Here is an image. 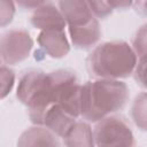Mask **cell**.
Here are the masks:
<instances>
[{
  "instance_id": "obj_7",
  "label": "cell",
  "mask_w": 147,
  "mask_h": 147,
  "mask_svg": "<svg viewBox=\"0 0 147 147\" xmlns=\"http://www.w3.org/2000/svg\"><path fill=\"white\" fill-rule=\"evenodd\" d=\"M59 8L67 22L68 29L82 28L95 20L88 2L84 0H64L57 2Z\"/></svg>"
},
{
  "instance_id": "obj_16",
  "label": "cell",
  "mask_w": 147,
  "mask_h": 147,
  "mask_svg": "<svg viewBox=\"0 0 147 147\" xmlns=\"http://www.w3.org/2000/svg\"><path fill=\"white\" fill-rule=\"evenodd\" d=\"M15 82V75L11 69L6 65H1V98L3 99L13 88Z\"/></svg>"
},
{
  "instance_id": "obj_19",
  "label": "cell",
  "mask_w": 147,
  "mask_h": 147,
  "mask_svg": "<svg viewBox=\"0 0 147 147\" xmlns=\"http://www.w3.org/2000/svg\"><path fill=\"white\" fill-rule=\"evenodd\" d=\"M15 14V5L13 1H7V0H1L0 1V21H1V26L7 25L8 23L11 22L13 16Z\"/></svg>"
},
{
  "instance_id": "obj_2",
  "label": "cell",
  "mask_w": 147,
  "mask_h": 147,
  "mask_svg": "<svg viewBox=\"0 0 147 147\" xmlns=\"http://www.w3.org/2000/svg\"><path fill=\"white\" fill-rule=\"evenodd\" d=\"M87 62L95 77L118 80L131 76L138 61L136 52L126 41L114 40L96 46Z\"/></svg>"
},
{
  "instance_id": "obj_8",
  "label": "cell",
  "mask_w": 147,
  "mask_h": 147,
  "mask_svg": "<svg viewBox=\"0 0 147 147\" xmlns=\"http://www.w3.org/2000/svg\"><path fill=\"white\" fill-rule=\"evenodd\" d=\"M31 23L34 28L41 31L64 30L67 22L60 10L53 2H42L34 9L31 16Z\"/></svg>"
},
{
  "instance_id": "obj_17",
  "label": "cell",
  "mask_w": 147,
  "mask_h": 147,
  "mask_svg": "<svg viewBox=\"0 0 147 147\" xmlns=\"http://www.w3.org/2000/svg\"><path fill=\"white\" fill-rule=\"evenodd\" d=\"M87 2L92 14L95 17L105 18L113 13L114 8L110 6L109 1H87Z\"/></svg>"
},
{
  "instance_id": "obj_10",
  "label": "cell",
  "mask_w": 147,
  "mask_h": 147,
  "mask_svg": "<svg viewBox=\"0 0 147 147\" xmlns=\"http://www.w3.org/2000/svg\"><path fill=\"white\" fill-rule=\"evenodd\" d=\"M75 123L76 118L74 116L64 111L59 105H53L45 113L42 125L52 131L55 136L64 138Z\"/></svg>"
},
{
  "instance_id": "obj_3",
  "label": "cell",
  "mask_w": 147,
  "mask_h": 147,
  "mask_svg": "<svg viewBox=\"0 0 147 147\" xmlns=\"http://www.w3.org/2000/svg\"><path fill=\"white\" fill-rule=\"evenodd\" d=\"M17 99L29 108V117L36 125H42L47 109L53 106L52 80L49 72L29 71L22 76L16 90Z\"/></svg>"
},
{
  "instance_id": "obj_6",
  "label": "cell",
  "mask_w": 147,
  "mask_h": 147,
  "mask_svg": "<svg viewBox=\"0 0 147 147\" xmlns=\"http://www.w3.org/2000/svg\"><path fill=\"white\" fill-rule=\"evenodd\" d=\"M33 40L30 33L22 29H14L5 32L0 40V55L5 64H17L30 55Z\"/></svg>"
},
{
  "instance_id": "obj_20",
  "label": "cell",
  "mask_w": 147,
  "mask_h": 147,
  "mask_svg": "<svg viewBox=\"0 0 147 147\" xmlns=\"http://www.w3.org/2000/svg\"><path fill=\"white\" fill-rule=\"evenodd\" d=\"M44 1H20L18 3L21 6H23L24 8H33V9H37L40 5H42Z\"/></svg>"
},
{
  "instance_id": "obj_5",
  "label": "cell",
  "mask_w": 147,
  "mask_h": 147,
  "mask_svg": "<svg viewBox=\"0 0 147 147\" xmlns=\"http://www.w3.org/2000/svg\"><path fill=\"white\" fill-rule=\"evenodd\" d=\"M95 147H134V137L129 124L118 116H108L94 127Z\"/></svg>"
},
{
  "instance_id": "obj_12",
  "label": "cell",
  "mask_w": 147,
  "mask_h": 147,
  "mask_svg": "<svg viewBox=\"0 0 147 147\" xmlns=\"http://www.w3.org/2000/svg\"><path fill=\"white\" fill-rule=\"evenodd\" d=\"M69 34L71 42L77 48H90L96 44L101 36L100 25L95 18L85 26L69 29Z\"/></svg>"
},
{
  "instance_id": "obj_11",
  "label": "cell",
  "mask_w": 147,
  "mask_h": 147,
  "mask_svg": "<svg viewBox=\"0 0 147 147\" xmlns=\"http://www.w3.org/2000/svg\"><path fill=\"white\" fill-rule=\"evenodd\" d=\"M17 147H60V144L56 136L47 127L32 126L20 136Z\"/></svg>"
},
{
  "instance_id": "obj_21",
  "label": "cell",
  "mask_w": 147,
  "mask_h": 147,
  "mask_svg": "<svg viewBox=\"0 0 147 147\" xmlns=\"http://www.w3.org/2000/svg\"><path fill=\"white\" fill-rule=\"evenodd\" d=\"M134 5L137 6V10L141 15L147 17V1H138V2H134Z\"/></svg>"
},
{
  "instance_id": "obj_18",
  "label": "cell",
  "mask_w": 147,
  "mask_h": 147,
  "mask_svg": "<svg viewBox=\"0 0 147 147\" xmlns=\"http://www.w3.org/2000/svg\"><path fill=\"white\" fill-rule=\"evenodd\" d=\"M134 78L141 87L147 88V54L140 56L139 61L137 62V67L134 70Z\"/></svg>"
},
{
  "instance_id": "obj_22",
  "label": "cell",
  "mask_w": 147,
  "mask_h": 147,
  "mask_svg": "<svg viewBox=\"0 0 147 147\" xmlns=\"http://www.w3.org/2000/svg\"><path fill=\"white\" fill-rule=\"evenodd\" d=\"M109 3L113 8H126V7L131 6L133 2H131V1H109Z\"/></svg>"
},
{
  "instance_id": "obj_9",
  "label": "cell",
  "mask_w": 147,
  "mask_h": 147,
  "mask_svg": "<svg viewBox=\"0 0 147 147\" xmlns=\"http://www.w3.org/2000/svg\"><path fill=\"white\" fill-rule=\"evenodd\" d=\"M37 40L39 46L53 59H61L70 51V44L64 30L41 31Z\"/></svg>"
},
{
  "instance_id": "obj_14",
  "label": "cell",
  "mask_w": 147,
  "mask_h": 147,
  "mask_svg": "<svg viewBox=\"0 0 147 147\" xmlns=\"http://www.w3.org/2000/svg\"><path fill=\"white\" fill-rule=\"evenodd\" d=\"M131 110L134 124L140 130L147 132V92L140 93L134 99Z\"/></svg>"
},
{
  "instance_id": "obj_4",
  "label": "cell",
  "mask_w": 147,
  "mask_h": 147,
  "mask_svg": "<svg viewBox=\"0 0 147 147\" xmlns=\"http://www.w3.org/2000/svg\"><path fill=\"white\" fill-rule=\"evenodd\" d=\"M53 91V105H59L64 111L75 118L80 115L82 85L75 74L68 70L49 72Z\"/></svg>"
},
{
  "instance_id": "obj_15",
  "label": "cell",
  "mask_w": 147,
  "mask_h": 147,
  "mask_svg": "<svg viewBox=\"0 0 147 147\" xmlns=\"http://www.w3.org/2000/svg\"><path fill=\"white\" fill-rule=\"evenodd\" d=\"M132 48L139 56H144L147 54V24L140 26L139 30L136 32Z\"/></svg>"
},
{
  "instance_id": "obj_1",
  "label": "cell",
  "mask_w": 147,
  "mask_h": 147,
  "mask_svg": "<svg viewBox=\"0 0 147 147\" xmlns=\"http://www.w3.org/2000/svg\"><path fill=\"white\" fill-rule=\"evenodd\" d=\"M129 99L125 83L116 79L88 80L82 85L80 115L88 122H100L122 109Z\"/></svg>"
},
{
  "instance_id": "obj_13",
  "label": "cell",
  "mask_w": 147,
  "mask_h": 147,
  "mask_svg": "<svg viewBox=\"0 0 147 147\" xmlns=\"http://www.w3.org/2000/svg\"><path fill=\"white\" fill-rule=\"evenodd\" d=\"M65 147H95L94 133L88 123L76 122L64 137Z\"/></svg>"
}]
</instances>
